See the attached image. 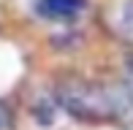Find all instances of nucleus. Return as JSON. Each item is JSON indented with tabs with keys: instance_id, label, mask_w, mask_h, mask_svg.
I'll list each match as a JSON object with an SVG mask.
<instances>
[{
	"instance_id": "nucleus-2",
	"label": "nucleus",
	"mask_w": 133,
	"mask_h": 130,
	"mask_svg": "<svg viewBox=\"0 0 133 130\" xmlns=\"http://www.w3.org/2000/svg\"><path fill=\"white\" fill-rule=\"evenodd\" d=\"M35 11L46 19H74L84 11V0H38Z\"/></svg>"
},
{
	"instance_id": "nucleus-3",
	"label": "nucleus",
	"mask_w": 133,
	"mask_h": 130,
	"mask_svg": "<svg viewBox=\"0 0 133 130\" xmlns=\"http://www.w3.org/2000/svg\"><path fill=\"white\" fill-rule=\"evenodd\" d=\"M11 122H14V117H11L8 106L0 103V130H11Z\"/></svg>"
},
{
	"instance_id": "nucleus-1",
	"label": "nucleus",
	"mask_w": 133,
	"mask_h": 130,
	"mask_svg": "<svg viewBox=\"0 0 133 130\" xmlns=\"http://www.w3.org/2000/svg\"><path fill=\"white\" fill-rule=\"evenodd\" d=\"M57 100L65 111L79 119H109L117 117L119 95L87 81H65L57 87Z\"/></svg>"
}]
</instances>
